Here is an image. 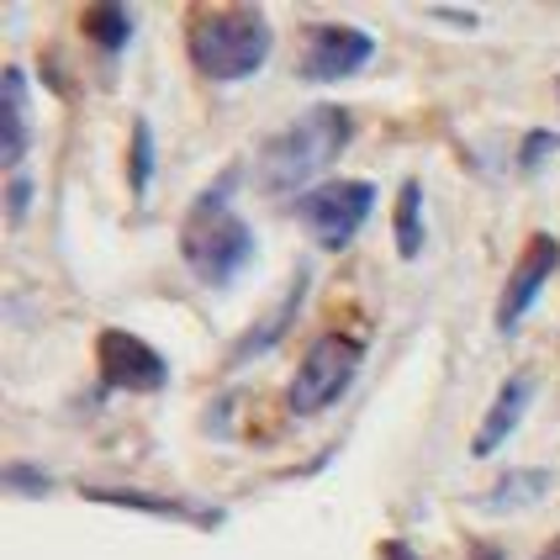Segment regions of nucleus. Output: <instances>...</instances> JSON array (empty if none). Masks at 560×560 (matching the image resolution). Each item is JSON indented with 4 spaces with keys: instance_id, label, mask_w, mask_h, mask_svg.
<instances>
[{
    "instance_id": "1",
    "label": "nucleus",
    "mask_w": 560,
    "mask_h": 560,
    "mask_svg": "<svg viewBox=\"0 0 560 560\" xmlns=\"http://www.w3.org/2000/svg\"><path fill=\"white\" fill-rule=\"evenodd\" d=\"M233 186H238V170H228L218 186L201 190L190 201L186 222H180V259H186L190 276L201 285H212V291H228L259 254L254 228L233 207Z\"/></svg>"
},
{
    "instance_id": "2",
    "label": "nucleus",
    "mask_w": 560,
    "mask_h": 560,
    "mask_svg": "<svg viewBox=\"0 0 560 560\" xmlns=\"http://www.w3.org/2000/svg\"><path fill=\"white\" fill-rule=\"evenodd\" d=\"M270 48H276V32L259 5H201L186 27V54L196 74L218 85L259 74Z\"/></svg>"
},
{
    "instance_id": "3",
    "label": "nucleus",
    "mask_w": 560,
    "mask_h": 560,
    "mask_svg": "<svg viewBox=\"0 0 560 560\" xmlns=\"http://www.w3.org/2000/svg\"><path fill=\"white\" fill-rule=\"evenodd\" d=\"M354 138V122L343 106H312L291 127H280L276 138L259 149V190L270 196H291V190L312 186L334 159L343 154V143Z\"/></svg>"
},
{
    "instance_id": "4",
    "label": "nucleus",
    "mask_w": 560,
    "mask_h": 560,
    "mask_svg": "<svg viewBox=\"0 0 560 560\" xmlns=\"http://www.w3.org/2000/svg\"><path fill=\"white\" fill-rule=\"evenodd\" d=\"M360 360H365V343L360 339H349V334H317L312 349L302 354L296 375H291V392H285L291 412H296V418H317V412H328V407L354 386Z\"/></svg>"
},
{
    "instance_id": "5",
    "label": "nucleus",
    "mask_w": 560,
    "mask_h": 560,
    "mask_svg": "<svg viewBox=\"0 0 560 560\" xmlns=\"http://www.w3.org/2000/svg\"><path fill=\"white\" fill-rule=\"evenodd\" d=\"M375 207V186L371 180H323V186L302 190L296 201V218L312 233V244L323 254H343L354 244V233L371 222Z\"/></svg>"
},
{
    "instance_id": "6",
    "label": "nucleus",
    "mask_w": 560,
    "mask_h": 560,
    "mask_svg": "<svg viewBox=\"0 0 560 560\" xmlns=\"http://www.w3.org/2000/svg\"><path fill=\"white\" fill-rule=\"evenodd\" d=\"M375 59V37L365 27H343V22H323V27L302 32V54H296V80L307 85H334L360 74Z\"/></svg>"
},
{
    "instance_id": "7",
    "label": "nucleus",
    "mask_w": 560,
    "mask_h": 560,
    "mask_svg": "<svg viewBox=\"0 0 560 560\" xmlns=\"http://www.w3.org/2000/svg\"><path fill=\"white\" fill-rule=\"evenodd\" d=\"M95 371L117 392H164V381H170L164 354L138 334H127V328H101L95 334Z\"/></svg>"
},
{
    "instance_id": "8",
    "label": "nucleus",
    "mask_w": 560,
    "mask_h": 560,
    "mask_svg": "<svg viewBox=\"0 0 560 560\" xmlns=\"http://www.w3.org/2000/svg\"><path fill=\"white\" fill-rule=\"evenodd\" d=\"M560 270V238L550 233H534L524 254H518V265H513V276L502 285V302H498V334H518V323L529 317V307L539 302V291H545V280Z\"/></svg>"
},
{
    "instance_id": "9",
    "label": "nucleus",
    "mask_w": 560,
    "mask_h": 560,
    "mask_svg": "<svg viewBox=\"0 0 560 560\" xmlns=\"http://www.w3.org/2000/svg\"><path fill=\"white\" fill-rule=\"evenodd\" d=\"M85 502L101 508H122V513H149V518H170V524H196V529H222V508H196L186 498H159V492H138V487H80Z\"/></svg>"
},
{
    "instance_id": "10",
    "label": "nucleus",
    "mask_w": 560,
    "mask_h": 560,
    "mask_svg": "<svg viewBox=\"0 0 560 560\" xmlns=\"http://www.w3.org/2000/svg\"><path fill=\"white\" fill-rule=\"evenodd\" d=\"M534 392H539V381H534V371H518L513 381H502L498 402L487 407V418H481V429H476V439H470V455L476 460H487V455H498L502 444H508V434L524 423V412H529Z\"/></svg>"
},
{
    "instance_id": "11",
    "label": "nucleus",
    "mask_w": 560,
    "mask_h": 560,
    "mask_svg": "<svg viewBox=\"0 0 560 560\" xmlns=\"http://www.w3.org/2000/svg\"><path fill=\"white\" fill-rule=\"evenodd\" d=\"M32 149V112H27V74L11 63L0 74V159L22 175V159Z\"/></svg>"
},
{
    "instance_id": "12",
    "label": "nucleus",
    "mask_w": 560,
    "mask_h": 560,
    "mask_svg": "<svg viewBox=\"0 0 560 560\" xmlns=\"http://www.w3.org/2000/svg\"><path fill=\"white\" fill-rule=\"evenodd\" d=\"M550 492H556V470L513 466V470H502L498 481L476 498V508H481V513H524V508H534V502H545Z\"/></svg>"
},
{
    "instance_id": "13",
    "label": "nucleus",
    "mask_w": 560,
    "mask_h": 560,
    "mask_svg": "<svg viewBox=\"0 0 560 560\" xmlns=\"http://www.w3.org/2000/svg\"><path fill=\"white\" fill-rule=\"evenodd\" d=\"M307 270H296L291 276V291H285V302L276 307V317L270 323H254V334L238 349H233V365H244V360H254V354H265V349H276L280 339H285V328L296 323V312H302V302H307Z\"/></svg>"
},
{
    "instance_id": "14",
    "label": "nucleus",
    "mask_w": 560,
    "mask_h": 560,
    "mask_svg": "<svg viewBox=\"0 0 560 560\" xmlns=\"http://www.w3.org/2000/svg\"><path fill=\"white\" fill-rule=\"evenodd\" d=\"M132 32H138V22H132L127 5H91L85 11V37H91L101 54H122L127 43H132Z\"/></svg>"
},
{
    "instance_id": "15",
    "label": "nucleus",
    "mask_w": 560,
    "mask_h": 560,
    "mask_svg": "<svg viewBox=\"0 0 560 560\" xmlns=\"http://www.w3.org/2000/svg\"><path fill=\"white\" fill-rule=\"evenodd\" d=\"M397 254L402 259L423 254V186L418 180L397 186Z\"/></svg>"
},
{
    "instance_id": "16",
    "label": "nucleus",
    "mask_w": 560,
    "mask_h": 560,
    "mask_svg": "<svg viewBox=\"0 0 560 560\" xmlns=\"http://www.w3.org/2000/svg\"><path fill=\"white\" fill-rule=\"evenodd\" d=\"M127 186L143 201L154 186V127L149 117H132V143H127Z\"/></svg>"
},
{
    "instance_id": "17",
    "label": "nucleus",
    "mask_w": 560,
    "mask_h": 560,
    "mask_svg": "<svg viewBox=\"0 0 560 560\" xmlns=\"http://www.w3.org/2000/svg\"><path fill=\"white\" fill-rule=\"evenodd\" d=\"M5 487L22 492V498H48V492H54V476L27 466V460H11V466H5Z\"/></svg>"
},
{
    "instance_id": "18",
    "label": "nucleus",
    "mask_w": 560,
    "mask_h": 560,
    "mask_svg": "<svg viewBox=\"0 0 560 560\" xmlns=\"http://www.w3.org/2000/svg\"><path fill=\"white\" fill-rule=\"evenodd\" d=\"M550 154H560V132H545V127H539V132L524 138V149H518V170L534 175V170H545V159Z\"/></svg>"
},
{
    "instance_id": "19",
    "label": "nucleus",
    "mask_w": 560,
    "mask_h": 560,
    "mask_svg": "<svg viewBox=\"0 0 560 560\" xmlns=\"http://www.w3.org/2000/svg\"><path fill=\"white\" fill-rule=\"evenodd\" d=\"M27 207H32V180L16 175L11 180V222H27Z\"/></svg>"
},
{
    "instance_id": "20",
    "label": "nucleus",
    "mask_w": 560,
    "mask_h": 560,
    "mask_svg": "<svg viewBox=\"0 0 560 560\" xmlns=\"http://www.w3.org/2000/svg\"><path fill=\"white\" fill-rule=\"evenodd\" d=\"M375 556H381V560H423L412 545H407V539H381V550H375Z\"/></svg>"
},
{
    "instance_id": "21",
    "label": "nucleus",
    "mask_w": 560,
    "mask_h": 560,
    "mask_svg": "<svg viewBox=\"0 0 560 560\" xmlns=\"http://www.w3.org/2000/svg\"><path fill=\"white\" fill-rule=\"evenodd\" d=\"M434 16H444V22H455V27H476V22H481L476 11H444V5H439Z\"/></svg>"
},
{
    "instance_id": "22",
    "label": "nucleus",
    "mask_w": 560,
    "mask_h": 560,
    "mask_svg": "<svg viewBox=\"0 0 560 560\" xmlns=\"http://www.w3.org/2000/svg\"><path fill=\"white\" fill-rule=\"evenodd\" d=\"M539 560H560V534L550 539V545H545V550H539Z\"/></svg>"
},
{
    "instance_id": "23",
    "label": "nucleus",
    "mask_w": 560,
    "mask_h": 560,
    "mask_svg": "<svg viewBox=\"0 0 560 560\" xmlns=\"http://www.w3.org/2000/svg\"><path fill=\"white\" fill-rule=\"evenodd\" d=\"M556 91H560V80H556Z\"/></svg>"
}]
</instances>
